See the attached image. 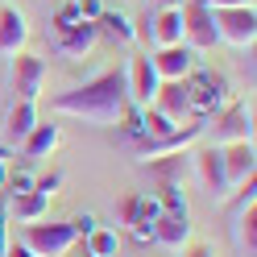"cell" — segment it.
<instances>
[{
  "instance_id": "6da1fadb",
  "label": "cell",
  "mask_w": 257,
  "mask_h": 257,
  "mask_svg": "<svg viewBox=\"0 0 257 257\" xmlns=\"http://www.w3.org/2000/svg\"><path fill=\"white\" fill-rule=\"evenodd\" d=\"M50 108L58 116H75L87 124H120V116L128 112V87H124V71H104L79 83L71 91H58Z\"/></svg>"
},
{
  "instance_id": "7a4b0ae2",
  "label": "cell",
  "mask_w": 257,
  "mask_h": 257,
  "mask_svg": "<svg viewBox=\"0 0 257 257\" xmlns=\"http://www.w3.org/2000/svg\"><path fill=\"white\" fill-rule=\"evenodd\" d=\"M183 13V42L191 46V50H216L220 46V34H216V13L207 0H183L179 5Z\"/></svg>"
},
{
  "instance_id": "3957f363",
  "label": "cell",
  "mask_w": 257,
  "mask_h": 257,
  "mask_svg": "<svg viewBox=\"0 0 257 257\" xmlns=\"http://www.w3.org/2000/svg\"><path fill=\"white\" fill-rule=\"evenodd\" d=\"M79 240V232H75V224L67 220V224H46V220H34L25 228V240L21 245L34 253V257H62L71 245Z\"/></svg>"
},
{
  "instance_id": "277c9868",
  "label": "cell",
  "mask_w": 257,
  "mask_h": 257,
  "mask_svg": "<svg viewBox=\"0 0 257 257\" xmlns=\"http://www.w3.org/2000/svg\"><path fill=\"white\" fill-rule=\"evenodd\" d=\"M42 79H46V58L29 54V50H17L9 62V91L17 95V100H29L34 104L42 95Z\"/></svg>"
},
{
  "instance_id": "5b68a950",
  "label": "cell",
  "mask_w": 257,
  "mask_h": 257,
  "mask_svg": "<svg viewBox=\"0 0 257 257\" xmlns=\"http://www.w3.org/2000/svg\"><path fill=\"white\" fill-rule=\"evenodd\" d=\"M212 13H216V34H220V42L236 46V50H253V38H257V17H253V5L212 9Z\"/></svg>"
},
{
  "instance_id": "8992f818",
  "label": "cell",
  "mask_w": 257,
  "mask_h": 257,
  "mask_svg": "<svg viewBox=\"0 0 257 257\" xmlns=\"http://www.w3.org/2000/svg\"><path fill=\"white\" fill-rule=\"evenodd\" d=\"M124 87H128V100H133L137 108H150V104H154L158 87H162V79H158L150 54H137L133 62H128V71H124Z\"/></svg>"
},
{
  "instance_id": "52a82bcc",
  "label": "cell",
  "mask_w": 257,
  "mask_h": 257,
  "mask_svg": "<svg viewBox=\"0 0 257 257\" xmlns=\"http://www.w3.org/2000/svg\"><path fill=\"white\" fill-rule=\"evenodd\" d=\"M191 166H195L199 183L212 191L216 199H228V195H232L228 179H224V158H220V146H207V150H199V154H191Z\"/></svg>"
},
{
  "instance_id": "ba28073f",
  "label": "cell",
  "mask_w": 257,
  "mask_h": 257,
  "mask_svg": "<svg viewBox=\"0 0 257 257\" xmlns=\"http://www.w3.org/2000/svg\"><path fill=\"white\" fill-rule=\"evenodd\" d=\"M187 100H191V116H195V112H216L220 108V100H224V79L220 75H195L191 71L187 79Z\"/></svg>"
},
{
  "instance_id": "9c48e42d",
  "label": "cell",
  "mask_w": 257,
  "mask_h": 257,
  "mask_svg": "<svg viewBox=\"0 0 257 257\" xmlns=\"http://www.w3.org/2000/svg\"><path fill=\"white\" fill-rule=\"evenodd\" d=\"M158 79H187L191 71H195V50H191L187 42L179 46H158V54H150Z\"/></svg>"
},
{
  "instance_id": "30bf717a",
  "label": "cell",
  "mask_w": 257,
  "mask_h": 257,
  "mask_svg": "<svg viewBox=\"0 0 257 257\" xmlns=\"http://www.w3.org/2000/svg\"><path fill=\"white\" fill-rule=\"evenodd\" d=\"M220 158H224V179H228V187H236V183H245L249 174H257L253 141H228V146H220Z\"/></svg>"
},
{
  "instance_id": "8fae6325",
  "label": "cell",
  "mask_w": 257,
  "mask_h": 257,
  "mask_svg": "<svg viewBox=\"0 0 257 257\" xmlns=\"http://www.w3.org/2000/svg\"><path fill=\"white\" fill-rule=\"evenodd\" d=\"M150 108H154V112H162L170 124H183V120L191 116L187 83H183V79H162V87H158V95H154V104H150Z\"/></svg>"
},
{
  "instance_id": "7c38bea8",
  "label": "cell",
  "mask_w": 257,
  "mask_h": 257,
  "mask_svg": "<svg viewBox=\"0 0 257 257\" xmlns=\"http://www.w3.org/2000/svg\"><path fill=\"white\" fill-rule=\"evenodd\" d=\"M212 141L216 146H228V141H253V124H249V108L232 104L228 112H220L212 124Z\"/></svg>"
},
{
  "instance_id": "4fadbf2b",
  "label": "cell",
  "mask_w": 257,
  "mask_h": 257,
  "mask_svg": "<svg viewBox=\"0 0 257 257\" xmlns=\"http://www.w3.org/2000/svg\"><path fill=\"white\" fill-rule=\"evenodd\" d=\"M25 42H29L25 13L5 5V9H0V54H17V50H25Z\"/></svg>"
},
{
  "instance_id": "5bb4252c",
  "label": "cell",
  "mask_w": 257,
  "mask_h": 257,
  "mask_svg": "<svg viewBox=\"0 0 257 257\" xmlns=\"http://www.w3.org/2000/svg\"><path fill=\"white\" fill-rule=\"evenodd\" d=\"M95 38H100V29H95L91 21H75L67 29H58V54H67V58H83Z\"/></svg>"
},
{
  "instance_id": "9a60e30c",
  "label": "cell",
  "mask_w": 257,
  "mask_h": 257,
  "mask_svg": "<svg viewBox=\"0 0 257 257\" xmlns=\"http://www.w3.org/2000/svg\"><path fill=\"white\" fill-rule=\"evenodd\" d=\"M150 42L154 46H179L183 42V13H179V5L174 9H158L150 17Z\"/></svg>"
},
{
  "instance_id": "2e32d148",
  "label": "cell",
  "mask_w": 257,
  "mask_h": 257,
  "mask_svg": "<svg viewBox=\"0 0 257 257\" xmlns=\"http://www.w3.org/2000/svg\"><path fill=\"white\" fill-rule=\"evenodd\" d=\"M154 240L166 249H187L191 245V216H158L154 220Z\"/></svg>"
},
{
  "instance_id": "e0dca14e",
  "label": "cell",
  "mask_w": 257,
  "mask_h": 257,
  "mask_svg": "<svg viewBox=\"0 0 257 257\" xmlns=\"http://www.w3.org/2000/svg\"><path fill=\"white\" fill-rule=\"evenodd\" d=\"M38 128V104H29V100H17L9 108V116H5V137L13 141V146H21V141L29 137Z\"/></svg>"
},
{
  "instance_id": "ac0fdd59",
  "label": "cell",
  "mask_w": 257,
  "mask_h": 257,
  "mask_svg": "<svg viewBox=\"0 0 257 257\" xmlns=\"http://www.w3.org/2000/svg\"><path fill=\"white\" fill-rule=\"evenodd\" d=\"M146 166H150L154 179H162V187H179L187 166H191V154L174 150V154H162V158H146Z\"/></svg>"
},
{
  "instance_id": "d6986e66",
  "label": "cell",
  "mask_w": 257,
  "mask_h": 257,
  "mask_svg": "<svg viewBox=\"0 0 257 257\" xmlns=\"http://www.w3.org/2000/svg\"><path fill=\"white\" fill-rule=\"evenodd\" d=\"M232 236H236V249H240V257H257V203L236 207Z\"/></svg>"
},
{
  "instance_id": "ffe728a7",
  "label": "cell",
  "mask_w": 257,
  "mask_h": 257,
  "mask_svg": "<svg viewBox=\"0 0 257 257\" xmlns=\"http://www.w3.org/2000/svg\"><path fill=\"white\" fill-rule=\"evenodd\" d=\"M58 141H62L58 124H42V120H38V128H34V133H29V137L21 141V146H25V158H46V154H50V150L58 146Z\"/></svg>"
},
{
  "instance_id": "44dd1931",
  "label": "cell",
  "mask_w": 257,
  "mask_h": 257,
  "mask_svg": "<svg viewBox=\"0 0 257 257\" xmlns=\"http://www.w3.org/2000/svg\"><path fill=\"white\" fill-rule=\"evenodd\" d=\"M83 253H87V257H116V253H120L116 228H91V232L83 236Z\"/></svg>"
},
{
  "instance_id": "7402d4cb",
  "label": "cell",
  "mask_w": 257,
  "mask_h": 257,
  "mask_svg": "<svg viewBox=\"0 0 257 257\" xmlns=\"http://www.w3.org/2000/svg\"><path fill=\"white\" fill-rule=\"evenodd\" d=\"M95 29H104L112 42H124V46L133 42V21H128L124 13H108V9H104L100 17H95Z\"/></svg>"
},
{
  "instance_id": "603a6c76",
  "label": "cell",
  "mask_w": 257,
  "mask_h": 257,
  "mask_svg": "<svg viewBox=\"0 0 257 257\" xmlns=\"http://www.w3.org/2000/svg\"><path fill=\"white\" fill-rule=\"evenodd\" d=\"M46 207H50V199L42 195V191H25V195H13V212H17L25 224H34L46 216Z\"/></svg>"
},
{
  "instance_id": "cb8c5ba5",
  "label": "cell",
  "mask_w": 257,
  "mask_h": 257,
  "mask_svg": "<svg viewBox=\"0 0 257 257\" xmlns=\"http://www.w3.org/2000/svg\"><path fill=\"white\" fill-rule=\"evenodd\" d=\"M158 203H162V212H166V216H191V207H187V195H183V187H162Z\"/></svg>"
},
{
  "instance_id": "d4e9b609",
  "label": "cell",
  "mask_w": 257,
  "mask_h": 257,
  "mask_svg": "<svg viewBox=\"0 0 257 257\" xmlns=\"http://www.w3.org/2000/svg\"><path fill=\"white\" fill-rule=\"evenodd\" d=\"M9 195H25V191H34V174L29 170H17V174H9Z\"/></svg>"
},
{
  "instance_id": "484cf974",
  "label": "cell",
  "mask_w": 257,
  "mask_h": 257,
  "mask_svg": "<svg viewBox=\"0 0 257 257\" xmlns=\"http://www.w3.org/2000/svg\"><path fill=\"white\" fill-rule=\"evenodd\" d=\"M58 187H62V174H46V179H34V191H42L46 199H50Z\"/></svg>"
},
{
  "instance_id": "4316f807",
  "label": "cell",
  "mask_w": 257,
  "mask_h": 257,
  "mask_svg": "<svg viewBox=\"0 0 257 257\" xmlns=\"http://www.w3.org/2000/svg\"><path fill=\"white\" fill-rule=\"evenodd\" d=\"M71 224H75V232H79V236H87L91 228H100V224H95V216H91V212H83V216H75Z\"/></svg>"
},
{
  "instance_id": "83f0119b",
  "label": "cell",
  "mask_w": 257,
  "mask_h": 257,
  "mask_svg": "<svg viewBox=\"0 0 257 257\" xmlns=\"http://www.w3.org/2000/svg\"><path fill=\"white\" fill-rule=\"evenodd\" d=\"M183 257H216L212 253V245H203V240H195V245H187V249H179Z\"/></svg>"
},
{
  "instance_id": "f1b7e54d",
  "label": "cell",
  "mask_w": 257,
  "mask_h": 257,
  "mask_svg": "<svg viewBox=\"0 0 257 257\" xmlns=\"http://www.w3.org/2000/svg\"><path fill=\"white\" fill-rule=\"evenodd\" d=\"M5 257H34V253H29L25 245H21V240H17V245H13V240H9V253Z\"/></svg>"
},
{
  "instance_id": "f546056e",
  "label": "cell",
  "mask_w": 257,
  "mask_h": 257,
  "mask_svg": "<svg viewBox=\"0 0 257 257\" xmlns=\"http://www.w3.org/2000/svg\"><path fill=\"white\" fill-rule=\"evenodd\" d=\"M212 9H236V5H245V0H207Z\"/></svg>"
},
{
  "instance_id": "4dcf8cb0",
  "label": "cell",
  "mask_w": 257,
  "mask_h": 257,
  "mask_svg": "<svg viewBox=\"0 0 257 257\" xmlns=\"http://www.w3.org/2000/svg\"><path fill=\"white\" fill-rule=\"evenodd\" d=\"M5 183H9V166L0 162V191H5Z\"/></svg>"
},
{
  "instance_id": "1f68e13d",
  "label": "cell",
  "mask_w": 257,
  "mask_h": 257,
  "mask_svg": "<svg viewBox=\"0 0 257 257\" xmlns=\"http://www.w3.org/2000/svg\"><path fill=\"white\" fill-rule=\"evenodd\" d=\"M154 5H162V9H174V5H179V0H154Z\"/></svg>"
},
{
  "instance_id": "d6a6232c",
  "label": "cell",
  "mask_w": 257,
  "mask_h": 257,
  "mask_svg": "<svg viewBox=\"0 0 257 257\" xmlns=\"http://www.w3.org/2000/svg\"><path fill=\"white\" fill-rule=\"evenodd\" d=\"M5 158H9V146H5V141H0V162H5Z\"/></svg>"
}]
</instances>
